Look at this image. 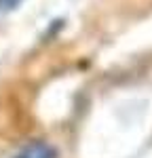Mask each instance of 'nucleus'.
<instances>
[{"instance_id": "nucleus-2", "label": "nucleus", "mask_w": 152, "mask_h": 158, "mask_svg": "<svg viewBox=\"0 0 152 158\" xmlns=\"http://www.w3.org/2000/svg\"><path fill=\"white\" fill-rule=\"evenodd\" d=\"M17 2H19V0H0V11H9V9H13Z\"/></svg>"}, {"instance_id": "nucleus-1", "label": "nucleus", "mask_w": 152, "mask_h": 158, "mask_svg": "<svg viewBox=\"0 0 152 158\" xmlns=\"http://www.w3.org/2000/svg\"><path fill=\"white\" fill-rule=\"evenodd\" d=\"M13 158H55V150L44 141H32L21 148Z\"/></svg>"}]
</instances>
